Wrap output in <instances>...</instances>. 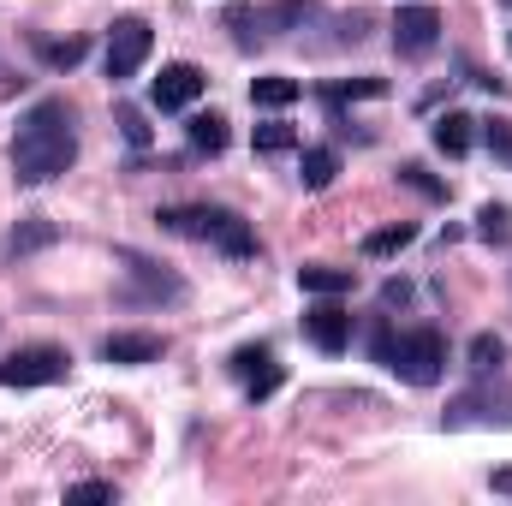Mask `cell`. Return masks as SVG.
<instances>
[{"mask_svg":"<svg viewBox=\"0 0 512 506\" xmlns=\"http://www.w3.org/2000/svg\"><path fill=\"white\" fill-rule=\"evenodd\" d=\"M72 161H78L72 108H66L60 96H48V102H36V108L18 120V137H12V179H18V185H48V179H60Z\"/></svg>","mask_w":512,"mask_h":506,"instance_id":"obj_1","label":"cell"},{"mask_svg":"<svg viewBox=\"0 0 512 506\" xmlns=\"http://www.w3.org/2000/svg\"><path fill=\"white\" fill-rule=\"evenodd\" d=\"M161 227L167 233H185V239H203L227 256H256V233L245 215L233 209H209V203H191V209H161Z\"/></svg>","mask_w":512,"mask_h":506,"instance_id":"obj_2","label":"cell"},{"mask_svg":"<svg viewBox=\"0 0 512 506\" xmlns=\"http://www.w3.org/2000/svg\"><path fill=\"white\" fill-rule=\"evenodd\" d=\"M382 364L411 387H435L441 370H447V334L441 328H405V334H393Z\"/></svg>","mask_w":512,"mask_h":506,"instance_id":"obj_3","label":"cell"},{"mask_svg":"<svg viewBox=\"0 0 512 506\" xmlns=\"http://www.w3.org/2000/svg\"><path fill=\"white\" fill-rule=\"evenodd\" d=\"M149 48H155V30H149L143 18H120V24L108 30V48H102V66H108V78H114V84L137 78V66L149 60Z\"/></svg>","mask_w":512,"mask_h":506,"instance_id":"obj_4","label":"cell"},{"mask_svg":"<svg viewBox=\"0 0 512 506\" xmlns=\"http://www.w3.org/2000/svg\"><path fill=\"white\" fill-rule=\"evenodd\" d=\"M72 370V358L60 346H18L6 364H0V387H48Z\"/></svg>","mask_w":512,"mask_h":506,"instance_id":"obj_5","label":"cell"},{"mask_svg":"<svg viewBox=\"0 0 512 506\" xmlns=\"http://www.w3.org/2000/svg\"><path fill=\"white\" fill-rule=\"evenodd\" d=\"M209 90V78H203V66H191V60H179V66H161V78L149 84V102L161 108V114H179V108H191L197 96Z\"/></svg>","mask_w":512,"mask_h":506,"instance_id":"obj_6","label":"cell"},{"mask_svg":"<svg viewBox=\"0 0 512 506\" xmlns=\"http://www.w3.org/2000/svg\"><path fill=\"white\" fill-rule=\"evenodd\" d=\"M441 42V12L435 6H399L393 12V48L399 54H429Z\"/></svg>","mask_w":512,"mask_h":506,"instance_id":"obj_7","label":"cell"},{"mask_svg":"<svg viewBox=\"0 0 512 506\" xmlns=\"http://www.w3.org/2000/svg\"><path fill=\"white\" fill-rule=\"evenodd\" d=\"M304 334H310L316 352H346V346H352V316H346L334 298H316V304L304 310Z\"/></svg>","mask_w":512,"mask_h":506,"instance_id":"obj_8","label":"cell"},{"mask_svg":"<svg viewBox=\"0 0 512 506\" xmlns=\"http://www.w3.org/2000/svg\"><path fill=\"white\" fill-rule=\"evenodd\" d=\"M447 423L453 429H465V423H512V387H477V393L453 399Z\"/></svg>","mask_w":512,"mask_h":506,"instance_id":"obj_9","label":"cell"},{"mask_svg":"<svg viewBox=\"0 0 512 506\" xmlns=\"http://www.w3.org/2000/svg\"><path fill=\"white\" fill-rule=\"evenodd\" d=\"M167 352L161 334H108L102 340V364H155Z\"/></svg>","mask_w":512,"mask_h":506,"instance_id":"obj_10","label":"cell"},{"mask_svg":"<svg viewBox=\"0 0 512 506\" xmlns=\"http://www.w3.org/2000/svg\"><path fill=\"white\" fill-rule=\"evenodd\" d=\"M298 286L310 298H346L358 286V274L352 268H334V262H310V268H298Z\"/></svg>","mask_w":512,"mask_h":506,"instance_id":"obj_11","label":"cell"},{"mask_svg":"<svg viewBox=\"0 0 512 506\" xmlns=\"http://www.w3.org/2000/svg\"><path fill=\"white\" fill-rule=\"evenodd\" d=\"M429 137H435L441 155H471V143H477V120H471V114H441Z\"/></svg>","mask_w":512,"mask_h":506,"instance_id":"obj_12","label":"cell"},{"mask_svg":"<svg viewBox=\"0 0 512 506\" xmlns=\"http://www.w3.org/2000/svg\"><path fill=\"white\" fill-rule=\"evenodd\" d=\"M185 137H191L197 155H221V149L233 143V131H227L221 114H191V120H185Z\"/></svg>","mask_w":512,"mask_h":506,"instance_id":"obj_13","label":"cell"},{"mask_svg":"<svg viewBox=\"0 0 512 506\" xmlns=\"http://www.w3.org/2000/svg\"><path fill=\"white\" fill-rule=\"evenodd\" d=\"M334 173H340V155L334 149H304V161H298V179L310 185V191H322V185H334Z\"/></svg>","mask_w":512,"mask_h":506,"instance_id":"obj_14","label":"cell"},{"mask_svg":"<svg viewBox=\"0 0 512 506\" xmlns=\"http://www.w3.org/2000/svg\"><path fill=\"white\" fill-rule=\"evenodd\" d=\"M304 90H298V78H256L251 84V102L256 108H292Z\"/></svg>","mask_w":512,"mask_h":506,"instance_id":"obj_15","label":"cell"},{"mask_svg":"<svg viewBox=\"0 0 512 506\" xmlns=\"http://www.w3.org/2000/svg\"><path fill=\"white\" fill-rule=\"evenodd\" d=\"M417 239V227L411 221H393V227H376L370 239H364V256H399L405 245Z\"/></svg>","mask_w":512,"mask_h":506,"instance_id":"obj_16","label":"cell"},{"mask_svg":"<svg viewBox=\"0 0 512 506\" xmlns=\"http://www.w3.org/2000/svg\"><path fill=\"white\" fill-rule=\"evenodd\" d=\"M501 364H507V340L501 334H477L471 340V370L477 376H501Z\"/></svg>","mask_w":512,"mask_h":506,"instance_id":"obj_17","label":"cell"},{"mask_svg":"<svg viewBox=\"0 0 512 506\" xmlns=\"http://www.w3.org/2000/svg\"><path fill=\"white\" fill-rule=\"evenodd\" d=\"M42 245H54V227H48V221H24V227L6 239V256H30V251H42Z\"/></svg>","mask_w":512,"mask_h":506,"instance_id":"obj_18","label":"cell"},{"mask_svg":"<svg viewBox=\"0 0 512 506\" xmlns=\"http://www.w3.org/2000/svg\"><path fill=\"white\" fill-rule=\"evenodd\" d=\"M84 54H90V42H84V36H66V42H42V60H48L54 72H72Z\"/></svg>","mask_w":512,"mask_h":506,"instance_id":"obj_19","label":"cell"},{"mask_svg":"<svg viewBox=\"0 0 512 506\" xmlns=\"http://www.w3.org/2000/svg\"><path fill=\"white\" fill-rule=\"evenodd\" d=\"M286 149H298V131L286 126V120L256 126V155H286Z\"/></svg>","mask_w":512,"mask_h":506,"instance_id":"obj_20","label":"cell"},{"mask_svg":"<svg viewBox=\"0 0 512 506\" xmlns=\"http://www.w3.org/2000/svg\"><path fill=\"white\" fill-rule=\"evenodd\" d=\"M399 179H405L411 191H423L429 203H447V185H441V179H435V173H429L423 161H405V167H399Z\"/></svg>","mask_w":512,"mask_h":506,"instance_id":"obj_21","label":"cell"},{"mask_svg":"<svg viewBox=\"0 0 512 506\" xmlns=\"http://www.w3.org/2000/svg\"><path fill=\"white\" fill-rule=\"evenodd\" d=\"M477 233H483L489 245H507V239H512V215L501 209V203H489V209L477 215Z\"/></svg>","mask_w":512,"mask_h":506,"instance_id":"obj_22","label":"cell"},{"mask_svg":"<svg viewBox=\"0 0 512 506\" xmlns=\"http://www.w3.org/2000/svg\"><path fill=\"white\" fill-rule=\"evenodd\" d=\"M382 90H387L382 78H346V84H334V90H328V102L340 108V102H364V96H382Z\"/></svg>","mask_w":512,"mask_h":506,"instance_id":"obj_23","label":"cell"},{"mask_svg":"<svg viewBox=\"0 0 512 506\" xmlns=\"http://www.w3.org/2000/svg\"><path fill=\"white\" fill-rule=\"evenodd\" d=\"M268 364H274L268 346H239V352H233V376H245V381H251L256 370H268Z\"/></svg>","mask_w":512,"mask_h":506,"instance_id":"obj_24","label":"cell"},{"mask_svg":"<svg viewBox=\"0 0 512 506\" xmlns=\"http://www.w3.org/2000/svg\"><path fill=\"white\" fill-rule=\"evenodd\" d=\"M483 137H489V149H495L501 161H512V126H507V120H495V126H483Z\"/></svg>","mask_w":512,"mask_h":506,"instance_id":"obj_25","label":"cell"},{"mask_svg":"<svg viewBox=\"0 0 512 506\" xmlns=\"http://www.w3.org/2000/svg\"><path fill=\"white\" fill-rule=\"evenodd\" d=\"M274 387H280V370H274V364H268V370H256V376L245 381V393H251V399H268Z\"/></svg>","mask_w":512,"mask_h":506,"instance_id":"obj_26","label":"cell"},{"mask_svg":"<svg viewBox=\"0 0 512 506\" xmlns=\"http://www.w3.org/2000/svg\"><path fill=\"white\" fill-rule=\"evenodd\" d=\"M120 131H126V137L137 143V149L149 143V126H143V114H137V108H120Z\"/></svg>","mask_w":512,"mask_h":506,"instance_id":"obj_27","label":"cell"},{"mask_svg":"<svg viewBox=\"0 0 512 506\" xmlns=\"http://www.w3.org/2000/svg\"><path fill=\"white\" fill-rule=\"evenodd\" d=\"M72 501H114V483H78Z\"/></svg>","mask_w":512,"mask_h":506,"instance_id":"obj_28","label":"cell"},{"mask_svg":"<svg viewBox=\"0 0 512 506\" xmlns=\"http://www.w3.org/2000/svg\"><path fill=\"white\" fill-rule=\"evenodd\" d=\"M382 304H387V310H393V304H411V286H405V280H387V286H382Z\"/></svg>","mask_w":512,"mask_h":506,"instance_id":"obj_29","label":"cell"},{"mask_svg":"<svg viewBox=\"0 0 512 506\" xmlns=\"http://www.w3.org/2000/svg\"><path fill=\"white\" fill-rule=\"evenodd\" d=\"M489 483H495V495H512V465H501V471H495Z\"/></svg>","mask_w":512,"mask_h":506,"instance_id":"obj_30","label":"cell"}]
</instances>
